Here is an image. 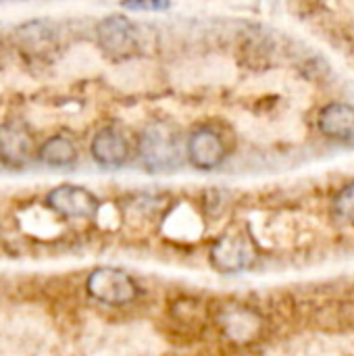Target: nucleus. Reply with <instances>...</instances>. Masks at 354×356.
<instances>
[{"instance_id": "f257e3e1", "label": "nucleus", "mask_w": 354, "mask_h": 356, "mask_svg": "<svg viewBox=\"0 0 354 356\" xmlns=\"http://www.w3.org/2000/svg\"><path fill=\"white\" fill-rule=\"evenodd\" d=\"M138 159L150 173H167L184 165L186 140L175 123L156 119L138 138Z\"/></svg>"}, {"instance_id": "f03ea898", "label": "nucleus", "mask_w": 354, "mask_h": 356, "mask_svg": "<svg viewBox=\"0 0 354 356\" xmlns=\"http://www.w3.org/2000/svg\"><path fill=\"white\" fill-rule=\"evenodd\" d=\"M86 292L90 298L106 307H127L138 294V282L123 269L117 267H96L86 280Z\"/></svg>"}, {"instance_id": "7ed1b4c3", "label": "nucleus", "mask_w": 354, "mask_h": 356, "mask_svg": "<svg viewBox=\"0 0 354 356\" xmlns=\"http://www.w3.org/2000/svg\"><path fill=\"white\" fill-rule=\"evenodd\" d=\"M259 259L255 240L240 229L225 232L209 250L211 265L221 273H240L250 269Z\"/></svg>"}, {"instance_id": "20e7f679", "label": "nucleus", "mask_w": 354, "mask_h": 356, "mask_svg": "<svg viewBox=\"0 0 354 356\" xmlns=\"http://www.w3.org/2000/svg\"><path fill=\"white\" fill-rule=\"evenodd\" d=\"M96 42L106 56L125 60L138 50V27L127 15H106L96 23Z\"/></svg>"}, {"instance_id": "39448f33", "label": "nucleus", "mask_w": 354, "mask_h": 356, "mask_svg": "<svg viewBox=\"0 0 354 356\" xmlns=\"http://www.w3.org/2000/svg\"><path fill=\"white\" fill-rule=\"evenodd\" d=\"M44 202L54 215L63 219H94L100 211L98 196L92 190L75 184H61L52 188Z\"/></svg>"}, {"instance_id": "423d86ee", "label": "nucleus", "mask_w": 354, "mask_h": 356, "mask_svg": "<svg viewBox=\"0 0 354 356\" xmlns=\"http://www.w3.org/2000/svg\"><path fill=\"white\" fill-rule=\"evenodd\" d=\"M38 146L31 129L19 121H2L0 123V163L10 169H23L35 161Z\"/></svg>"}, {"instance_id": "0eeeda50", "label": "nucleus", "mask_w": 354, "mask_h": 356, "mask_svg": "<svg viewBox=\"0 0 354 356\" xmlns=\"http://www.w3.org/2000/svg\"><path fill=\"white\" fill-rule=\"evenodd\" d=\"M227 148L223 138L211 127L194 129L186 140V161L200 171H213L223 165Z\"/></svg>"}, {"instance_id": "6e6552de", "label": "nucleus", "mask_w": 354, "mask_h": 356, "mask_svg": "<svg viewBox=\"0 0 354 356\" xmlns=\"http://www.w3.org/2000/svg\"><path fill=\"white\" fill-rule=\"evenodd\" d=\"M92 159L106 169H119L131 159V144L127 136L113 125L100 127L90 142Z\"/></svg>"}, {"instance_id": "1a4fd4ad", "label": "nucleus", "mask_w": 354, "mask_h": 356, "mask_svg": "<svg viewBox=\"0 0 354 356\" xmlns=\"http://www.w3.org/2000/svg\"><path fill=\"white\" fill-rule=\"evenodd\" d=\"M319 129L323 136L351 142L354 140V104L351 102H330L319 113Z\"/></svg>"}, {"instance_id": "9d476101", "label": "nucleus", "mask_w": 354, "mask_h": 356, "mask_svg": "<svg viewBox=\"0 0 354 356\" xmlns=\"http://www.w3.org/2000/svg\"><path fill=\"white\" fill-rule=\"evenodd\" d=\"M17 44L23 52H31L33 56H42L56 46V31L50 21L33 19L23 23L17 29Z\"/></svg>"}, {"instance_id": "9b49d317", "label": "nucleus", "mask_w": 354, "mask_h": 356, "mask_svg": "<svg viewBox=\"0 0 354 356\" xmlns=\"http://www.w3.org/2000/svg\"><path fill=\"white\" fill-rule=\"evenodd\" d=\"M77 159H79V150L75 142L65 134L50 136L42 146H38V154H35V161L52 169H71L75 167Z\"/></svg>"}, {"instance_id": "f8f14e48", "label": "nucleus", "mask_w": 354, "mask_h": 356, "mask_svg": "<svg viewBox=\"0 0 354 356\" xmlns=\"http://www.w3.org/2000/svg\"><path fill=\"white\" fill-rule=\"evenodd\" d=\"M219 321L225 336L234 342H250L261 332V317L246 307H230Z\"/></svg>"}, {"instance_id": "ddd939ff", "label": "nucleus", "mask_w": 354, "mask_h": 356, "mask_svg": "<svg viewBox=\"0 0 354 356\" xmlns=\"http://www.w3.org/2000/svg\"><path fill=\"white\" fill-rule=\"evenodd\" d=\"M332 209H334V215L340 221H344L348 225H354V181L342 186L338 190V194L334 196Z\"/></svg>"}, {"instance_id": "4468645a", "label": "nucleus", "mask_w": 354, "mask_h": 356, "mask_svg": "<svg viewBox=\"0 0 354 356\" xmlns=\"http://www.w3.org/2000/svg\"><path fill=\"white\" fill-rule=\"evenodd\" d=\"M123 8H127V10H134V13H142V10H167V8H171V4L169 2H161V0H146V2H125L123 4Z\"/></svg>"}]
</instances>
